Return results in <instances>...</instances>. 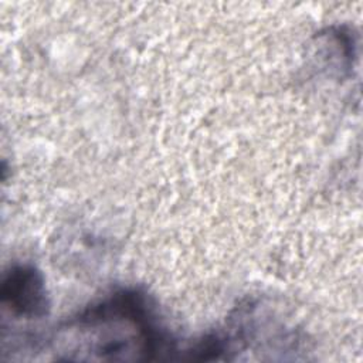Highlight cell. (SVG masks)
I'll list each match as a JSON object with an SVG mask.
<instances>
[{"instance_id":"obj_1","label":"cell","mask_w":363,"mask_h":363,"mask_svg":"<svg viewBox=\"0 0 363 363\" xmlns=\"http://www.w3.org/2000/svg\"><path fill=\"white\" fill-rule=\"evenodd\" d=\"M1 301L18 315L43 316L48 303L40 272L33 267H14L3 281Z\"/></svg>"}]
</instances>
